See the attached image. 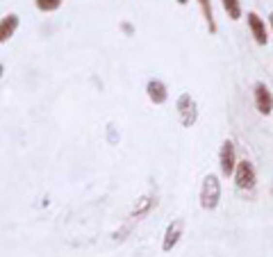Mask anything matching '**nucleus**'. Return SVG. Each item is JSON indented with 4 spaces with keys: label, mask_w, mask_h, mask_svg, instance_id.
Instances as JSON below:
<instances>
[{
    "label": "nucleus",
    "mask_w": 273,
    "mask_h": 257,
    "mask_svg": "<svg viewBox=\"0 0 273 257\" xmlns=\"http://www.w3.org/2000/svg\"><path fill=\"white\" fill-rule=\"evenodd\" d=\"M219 196H221V184L214 175H207L203 180V189H200V203L205 210H212L219 203Z\"/></svg>",
    "instance_id": "f257e3e1"
},
{
    "label": "nucleus",
    "mask_w": 273,
    "mask_h": 257,
    "mask_svg": "<svg viewBox=\"0 0 273 257\" xmlns=\"http://www.w3.org/2000/svg\"><path fill=\"white\" fill-rule=\"evenodd\" d=\"M177 109H180L182 125H185V128H192L193 121H196V103L192 100L189 93H182V96H180V100H177Z\"/></svg>",
    "instance_id": "f03ea898"
},
{
    "label": "nucleus",
    "mask_w": 273,
    "mask_h": 257,
    "mask_svg": "<svg viewBox=\"0 0 273 257\" xmlns=\"http://www.w3.org/2000/svg\"><path fill=\"white\" fill-rule=\"evenodd\" d=\"M237 184L241 189H251L253 184H255V173H253V166L248 162H241L237 166Z\"/></svg>",
    "instance_id": "7ed1b4c3"
},
{
    "label": "nucleus",
    "mask_w": 273,
    "mask_h": 257,
    "mask_svg": "<svg viewBox=\"0 0 273 257\" xmlns=\"http://www.w3.org/2000/svg\"><path fill=\"white\" fill-rule=\"evenodd\" d=\"M255 100H257V109L262 114H271V107H273V100H271V93L266 89L264 84H257L255 87Z\"/></svg>",
    "instance_id": "20e7f679"
},
{
    "label": "nucleus",
    "mask_w": 273,
    "mask_h": 257,
    "mask_svg": "<svg viewBox=\"0 0 273 257\" xmlns=\"http://www.w3.org/2000/svg\"><path fill=\"white\" fill-rule=\"evenodd\" d=\"M221 171L223 175H230L235 171V148L230 141H225L221 148Z\"/></svg>",
    "instance_id": "39448f33"
},
{
    "label": "nucleus",
    "mask_w": 273,
    "mask_h": 257,
    "mask_svg": "<svg viewBox=\"0 0 273 257\" xmlns=\"http://www.w3.org/2000/svg\"><path fill=\"white\" fill-rule=\"evenodd\" d=\"M180 232H182V223H180V221L171 223L169 230H166V237H164V250H171L176 246L177 239H180Z\"/></svg>",
    "instance_id": "423d86ee"
},
{
    "label": "nucleus",
    "mask_w": 273,
    "mask_h": 257,
    "mask_svg": "<svg viewBox=\"0 0 273 257\" xmlns=\"http://www.w3.org/2000/svg\"><path fill=\"white\" fill-rule=\"evenodd\" d=\"M248 23H251V30H253V37L257 44H266V30H264V23L259 21L255 14H248Z\"/></svg>",
    "instance_id": "0eeeda50"
},
{
    "label": "nucleus",
    "mask_w": 273,
    "mask_h": 257,
    "mask_svg": "<svg viewBox=\"0 0 273 257\" xmlns=\"http://www.w3.org/2000/svg\"><path fill=\"white\" fill-rule=\"evenodd\" d=\"M16 25H18V18H16L14 14L5 16V18H2V25H0V39H2V41H7V39L14 34Z\"/></svg>",
    "instance_id": "6e6552de"
},
{
    "label": "nucleus",
    "mask_w": 273,
    "mask_h": 257,
    "mask_svg": "<svg viewBox=\"0 0 273 257\" xmlns=\"http://www.w3.org/2000/svg\"><path fill=\"white\" fill-rule=\"evenodd\" d=\"M148 96L153 103H164L166 100V89H164L162 82H150L148 84Z\"/></svg>",
    "instance_id": "1a4fd4ad"
},
{
    "label": "nucleus",
    "mask_w": 273,
    "mask_h": 257,
    "mask_svg": "<svg viewBox=\"0 0 273 257\" xmlns=\"http://www.w3.org/2000/svg\"><path fill=\"white\" fill-rule=\"evenodd\" d=\"M223 7L228 9L230 18H239V14H241V9H239V2H237V0H223Z\"/></svg>",
    "instance_id": "9d476101"
},
{
    "label": "nucleus",
    "mask_w": 273,
    "mask_h": 257,
    "mask_svg": "<svg viewBox=\"0 0 273 257\" xmlns=\"http://www.w3.org/2000/svg\"><path fill=\"white\" fill-rule=\"evenodd\" d=\"M59 2H62V0H37L39 9H44V12H50V9H57V7H59Z\"/></svg>",
    "instance_id": "9b49d317"
},
{
    "label": "nucleus",
    "mask_w": 273,
    "mask_h": 257,
    "mask_svg": "<svg viewBox=\"0 0 273 257\" xmlns=\"http://www.w3.org/2000/svg\"><path fill=\"white\" fill-rule=\"evenodd\" d=\"M177 2H182V5H185V2H189V0H177Z\"/></svg>",
    "instance_id": "f8f14e48"
},
{
    "label": "nucleus",
    "mask_w": 273,
    "mask_h": 257,
    "mask_svg": "<svg viewBox=\"0 0 273 257\" xmlns=\"http://www.w3.org/2000/svg\"><path fill=\"white\" fill-rule=\"evenodd\" d=\"M271 23H273V14H271Z\"/></svg>",
    "instance_id": "ddd939ff"
}]
</instances>
